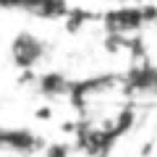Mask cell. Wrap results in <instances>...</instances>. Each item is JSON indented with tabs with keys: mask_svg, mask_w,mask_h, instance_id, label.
<instances>
[{
	"mask_svg": "<svg viewBox=\"0 0 157 157\" xmlns=\"http://www.w3.org/2000/svg\"><path fill=\"white\" fill-rule=\"evenodd\" d=\"M13 60L18 63V66H24V68H29V66H34V63L39 60V58L45 55V45L39 42L34 34H18L16 39H13Z\"/></svg>",
	"mask_w": 157,
	"mask_h": 157,
	"instance_id": "cell-1",
	"label": "cell"
},
{
	"mask_svg": "<svg viewBox=\"0 0 157 157\" xmlns=\"http://www.w3.org/2000/svg\"><path fill=\"white\" fill-rule=\"evenodd\" d=\"M21 141H29V136L26 134H8V131H0V144L21 147Z\"/></svg>",
	"mask_w": 157,
	"mask_h": 157,
	"instance_id": "cell-2",
	"label": "cell"
}]
</instances>
